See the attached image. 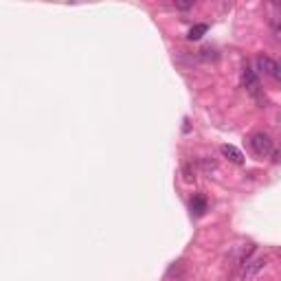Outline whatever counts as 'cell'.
<instances>
[{
  "mask_svg": "<svg viewBox=\"0 0 281 281\" xmlns=\"http://www.w3.org/2000/svg\"><path fill=\"white\" fill-rule=\"evenodd\" d=\"M248 143H250L253 154L259 156V158H268V156H273V152H275V143L266 132H255Z\"/></svg>",
  "mask_w": 281,
  "mask_h": 281,
  "instance_id": "cell-1",
  "label": "cell"
},
{
  "mask_svg": "<svg viewBox=\"0 0 281 281\" xmlns=\"http://www.w3.org/2000/svg\"><path fill=\"white\" fill-rule=\"evenodd\" d=\"M242 81H244V86H246L248 93L253 95L257 101H262V84H259L257 70H253V68H250V66L246 64V66L242 68Z\"/></svg>",
  "mask_w": 281,
  "mask_h": 281,
  "instance_id": "cell-2",
  "label": "cell"
},
{
  "mask_svg": "<svg viewBox=\"0 0 281 281\" xmlns=\"http://www.w3.org/2000/svg\"><path fill=\"white\" fill-rule=\"evenodd\" d=\"M207 207H209L207 196H204V193H193L191 204H189V209H191V216L193 218H202L204 213H207Z\"/></svg>",
  "mask_w": 281,
  "mask_h": 281,
  "instance_id": "cell-3",
  "label": "cell"
},
{
  "mask_svg": "<svg viewBox=\"0 0 281 281\" xmlns=\"http://www.w3.org/2000/svg\"><path fill=\"white\" fill-rule=\"evenodd\" d=\"M220 152H222L224 158H228V161L235 163V165H244V154L235 145H228V143H226V145L220 147Z\"/></svg>",
  "mask_w": 281,
  "mask_h": 281,
  "instance_id": "cell-4",
  "label": "cell"
},
{
  "mask_svg": "<svg viewBox=\"0 0 281 281\" xmlns=\"http://www.w3.org/2000/svg\"><path fill=\"white\" fill-rule=\"evenodd\" d=\"M275 66H277V62H275V59H270L268 55H259V57H257V70H259V73L270 75V77H273Z\"/></svg>",
  "mask_w": 281,
  "mask_h": 281,
  "instance_id": "cell-5",
  "label": "cell"
},
{
  "mask_svg": "<svg viewBox=\"0 0 281 281\" xmlns=\"http://www.w3.org/2000/svg\"><path fill=\"white\" fill-rule=\"evenodd\" d=\"M207 31H209V24H193V27L189 29V33H187V40L198 42V40H202V35Z\"/></svg>",
  "mask_w": 281,
  "mask_h": 281,
  "instance_id": "cell-6",
  "label": "cell"
},
{
  "mask_svg": "<svg viewBox=\"0 0 281 281\" xmlns=\"http://www.w3.org/2000/svg\"><path fill=\"white\" fill-rule=\"evenodd\" d=\"M266 266V259H255V262H250V264H246V270H244V277H253L257 270H262Z\"/></svg>",
  "mask_w": 281,
  "mask_h": 281,
  "instance_id": "cell-7",
  "label": "cell"
},
{
  "mask_svg": "<svg viewBox=\"0 0 281 281\" xmlns=\"http://www.w3.org/2000/svg\"><path fill=\"white\" fill-rule=\"evenodd\" d=\"M270 27H273L275 38L281 40V16H273V18H270Z\"/></svg>",
  "mask_w": 281,
  "mask_h": 281,
  "instance_id": "cell-8",
  "label": "cell"
},
{
  "mask_svg": "<svg viewBox=\"0 0 281 281\" xmlns=\"http://www.w3.org/2000/svg\"><path fill=\"white\" fill-rule=\"evenodd\" d=\"M200 53H202V55H200L202 59H218V53H216L213 49H209V47H207V49H202Z\"/></svg>",
  "mask_w": 281,
  "mask_h": 281,
  "instance_id": "cell-9",
  "label": "cell"
},
{
  "mask_svg": "<svg viewBox=\"0 0 281 281\" xmlns=\"http://www.w3.org/2000/svg\"><path fill=\"white\" fill-rule=\"evenodd\" d=\"M182 173H185V182H193V180H196V176L191 173V167H189V165H185V169H182Z\"/></svg>",
  "mask_w": 281,
  "mask_h": 281,
  "instance_id": "cell-10",
  "label": "cell"
},
{
  "mask_svg": "<svg viewBox=\"0 0 281 281\" xmlns=\"http://www.w3.org/2000/svg\"><path fill=\"white\" fill-rule=\"evenodd\" d=\"M176 9H180V11H187V9H191L193 7V2H180V0H176Z\"/></svg>",
  "mask_w": 281,
  "mask_h": 281,
  "instance_id": "cell-11",
  "label": "cell"
},
{
  "mask_svg": "<svg viewBox=\"0 0 281 281\" xmlns=\"http://www.w3.org/2000/svg\"><path fill=\"white\" fill-rule=\"evenodd\" d=\"M273 79L281 81V62H277V66H275V73H273Z\"/></svg>",
  "mask_w": 281,
  "mask_h": 281,
  "instance_id": "cell-12",
  "label": "cell"
},
{
  "mask_svg": "<svg viewBox=\"0 0 281 281\" xmlns=\"http://www.w3.org/2000/svg\"><path fill=\"white\" fill-rule=\"evenodd\" d=\"M273 161H275V163H281V150L273 152Z\"/></svg>",
  "mask_w": 281,
  "mask_h": 281,
  "instance_id": "cell-13",
  "label": "cell"
}]
</instances>
